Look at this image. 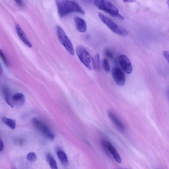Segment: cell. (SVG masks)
<instances>
[{"label":"cell","instance_id":"1","mask_svg":"<svg viewBox=\"0 0 169 169\" xmlns=\"http://www.w3.org/2000/svg\"><path fill=\"white\" fill-rule=\"evenodd\" d=\"M57 11L61 18L72 13H78L83 15L85 12L76 1L73 0H55Z\"/></svg>","mask_w":169,"mask_h":169},{"label":"cell","instance_id":"2","mask_svg":"<svg viewBox=\"0 0 169 169\" xmlns=\"http://www.w3.org/2000/svg\"><path fill=\"white\" fill-rule=\"evenodd\" d=\"M94 3L98 8L107 13L113 17L122 21L124 19L120 14L119 10L110 2L106 0H94Z\"/></svg>","mask_w":169,"mask_h":169},{"label":"cell","instance_id":"3","mask_svg":"<svg viewBox=\"0 0 169 169\" xmlns=\"http://www.w3.org/2000/svg\"><path fill=\"white\" fill-rule=\"evenodd\" d=\"M76 53L80 61L87 69L91 70H94V59L84 47L77 46Z\"/></svg>","mask_w":169,"mask_h":169},{"label":"cell","instance_id":"4","mask_svg":"<svg viewBox=\"0 0 169 169\" xmlns=\"http://www.w3.org/2000/svg\"><path fill=\"white\" fill-rule=\"evenodd\" d=\"M99 15L101 21L114 33L123 36L128 35V32L125 29L117 25L112 20L101 13H100Z\"/></svg>","mask_w":169,"mask_h":169},{"label":"cell","instance_id":"5","mask_svg":"<svg viewBox=\"0 0 169 169\" xmlns=\"http://www.w3.org/2000/svg\"><path fill=\"white\" fill-rule=\"evenodd\" d=\"M57 34L60 41L71 55L74 54L72 44L63 29L60 26L57 27Z\"/></svg>","mask_w":169,"mask_h":169},{"label":"cell","instance_id":"6","mask_svg":"<svg viewBox=\"0 0 169 169\" xmlns=\"http://www.w3.org/2000/svg\"><path fill=\"white\" fill-rule=\"evenodd\" d=\"M32 123L36 129L44 136L51 140H53L55 138V135L52 131L42 121L38 118H34L32 120Z\"/></svg>","mask_w":169,"mask_h":169},{"label":"cell","instance_id":"7","mask_svg":"<svg viewBox=\"0 0 169 169\" xmlns=\"http://www.w3.org/2000/svg\"><path fill=\"white\" fill-rule=\"evenodd\" d=\"M112 75L115 81L120 86L124 85L126 81V76L120 67H114L112 70Z\"/></svg>","mask_w":169,"mask_h":169},{"label":"cell","instance_id":"8","mask_svg":"<svg viewBox=\"0 0 169 169\" xmlns=\"http://www.w3.org/2000/svg\"><path fill=\"white\" fill-rule=\"evenodd\" d=\"M119 62L121 68L125 72L128 74L131 73L133 71V66L127 57L124 55H120Z\"/></svg>","mask_w":169,"mask_h":169},{"label":"cell","instance_id":"9","mask_svg":"<svg viewBox=\"0 0 169 169\" xmlns=\"http://www.w3.org/2000/svg\"><path fill=\"white\" fill-rule=\"evenodd\" d=\"M101 143L103 147L109 150L110 152L112 155L114 159L118 163L121 164V160L120 155L112 144L109 141L106 140L103 141Z\"/></svg>","mask_w":169,"mask_h":169},{"label":"cell","instance_id":"10","mask_svg":"<svg viewBox=\"0 0 169 169\" xmlns=\"http://www.w3.org/2000/svg\"><path fill=\"white\" fill-rule=\"evenodd\" d=\"M15 27L17 33L20 39L26 46L29 48H32V44L27 38L25 32L23 31L21 26L17 24L16 25Z\"/></svg>","mask_w":169,"mask_h":169},{"label":"cell","instance_id":"11","mask_svg":"<svg viewBox=\"0 0 169 169\" xmlns=\"http://www.w3.org/2000/svg\"><path fill=\"white\" fill-rule=\"evenodd\" d=\"M76 26L77 29L81 32L84 33L86 31L87 25L86 23L83 19L76 17L74 18Z\"/></svg>","mask_w":169,"mask_h":169},{"label":"cell","instance_id":"12","mask_svg":"<svg viewBox=\"0 0 169 169\" xmlns=\"http://www.w3.org/2000/svg\"><path fill=\"white\" fill-rule=\"evenodd\" d=\"M108 116L112 122L120 130L123 131L125 129V127L123 124L118 119L115 115L114 114L112 111H109L108 112Z\"/></svg>","mask_w":169,"mask_h":169},{"label":"cell","instance_id":"13","mask_svg":"<svg viewBox=\"0 0 169 169\" xmlns=\"http://www.w3.org/2000/svg\"><path fill=\"white\" fill-rule=\"evenodd\" d=\"M13 103L18 106H22L25 102V97L21 93H18L12 97Z\"/></svg>","mask_w":169,"mask_h":169},{"label":"cell","instance_id":"14","mask_svg":"<svg viewBox=\"0 0 169 169\" xmlns=\"http://www.w3.org/2000/svg\"><path fill=\"white\" fill-rule=\"evenodd\" d=\"M57 155L62 164L65 165L68 164V158L66 154L64 152L61 150H59L57 152Z\"/></svg>","mask_w":169,"mask_h":169},{"label":"cell","instance_id":"15","mask_svg":"<svg viewBox=\"0 0 169 169\" xmlns=\"http://www.w3.org/2000/svg\"><path fill=\"white\" fill-rule=\"evenodd\" d=\"M5 99L6 102L8 105L12 108L14 107V103H13L12 97H11L8 90L5 89L4 91Z\"/></svg>","mask_w":169,"mask_h":169},{"label":"cell","instance_id":"16","mask_svg":"<svg viewBox=\"0 0 169 169\" xmlns=\"http://www.w3.org/2000/svg\"><path fill=\"white\" fill-rule=\"evenodd\" d=\"M3 123L11 128L12 130H14L16 127V123L15 120L6 117L3 118L2 119Z\"/></svg>","mask_w":169,"mask_h":169},{"label":"cell","instance_id":"17","mask_svg":"<svg viewBox=\"0 0 169 169\" xmlns=\"http://www.w3.org/2000/svg\"><path fill=\"white\" fill-rule=\"evenodd\" d=\"M47 159L49 162L50 166L52 169H56L57 168V164L56 161L51 154H48L47 155Z\"/></svg>","mask_w":169,"mask_h":169},{"label":"cell","instance_id":"18","mask_svg":"<svg viewBox=\"0 0 169 169\" xmlns=\"http://www.w3.org/2000/svg\"><path fill=\"white\" fill-rule=\"evenodd\" d=\"M93 59L94 70L98 71L100 70V61L99 54V53L96 54Z\"/></svg>","mask_w":169,"mask_h":169},{"label":"cell","instance_id":"19","mask_svg":"<svg viewBox=\"0 0 169 169\" xmlns=\"http://www.w3.org/2000/svg\"><path fill=\"white\" fill-rule=\"evenodd\" d=\"M102 66L104 70L106 72H110V66L109 61L106 59H104L102 60Z\"/></svg>","mask_w":169,"mask_h":169},{"label":"cell","instance_id":"20","mask_svg":"<svg viewBox=\"0 0 169 169\" xmlns=\"http://www.w3.org/2000/svg\"><path fill=\"white\" fill-rule=\"evenodd\" d=\"M28 160L30 162H33L36 161V156L35 154L33 152L29 153L27 156Z\"/></svg>","mask_w":169,"mask_h":169},{"label":"cell","instance_id":"21","mask_svg":"<svg viewBox=\"0 0 169 169\" xmlns=\"http://www.w3.org/2000/svg\"><path fill=\"white\" fill-rule=\"evenodd\" d=\"M0 57L3 63H4L5 65L8 67V62L7 61V60L6 58V57L4 55V53H3L2 50L0 49Z\"/></svg>","mask_w":169,"mask_h":169},{"label":"cell","instance_id":"22","mask_svg":"<svg viewBox=\"0 0 169 169\" xmlns=\"http://www.w3.org/2000/svg\"><path fill=\"white\" fill-rule=\"evenodd\" d=\"M105 54L106 56L110 59H113L114 57V56L113 53L111 52L110 50L108 49L106 50L105 51Z\"/></svg>","mask_w":169,"mask_h":169},{"label":"cell","instance_id":"23","mask_svg":"<svg viewBox=\"0 0 169 169\" xmlns=\"http://www.w3.org/2000/svg\"><path fill=\"white\" fill-rule=\"evenodd\" d=\"M163 55L165 59L167 60V62H169V52L167 51H164L163 52Z\"/></svg>","mask_w":169,"mask_h":169},{"label":"cell","instance_id":"24","mask_svg":"<svg viewBox=\"0 0 169 169\" xmlns=\"http://www.w3.org/2000/svg\"><path fill=\"white\" fill-rule=\"evenodd\" d=\"M15 1L17 4L20 7H22L23 6V2L22 0H15Z\"/></svg>","mask_w":169,"mask_h":169},{"label":"cell","instance_id":"25","mask_svg":"<svg viewBox=\"0 0 169 169\" xmlns=\"http://www.w3.org/2000/svg\"><path fill=\"white\" fill-rule=\"evenodd\" d=\"M4 148V144L2 140L0 138V152L2 151Z\"/></svg>","mask_w":169,"mask_h":169},{"label":"cell","instance_id":"26","mask_svg":"<svg viewBox=\"0 0 169 169\" xmlns=\"http://www.w3.org/2000/svg\"><path fill=\"white\" fill-rule=\"evenodd\" d=\"M123 1L125 2L133 3L136 2V0H123Z\"/></svg>","mask_w":169,"mask_h":169},{"label":"cell","instance_id":"27","mask_svg":"<svg viewBox=\"0 0 169 169\" xmlns=\"http://www.w3.org/2000/svg\"><path fill=\"white\" fill-rule=\"evenodd\" d=\"M2 67L1 66V64H0V75H1V74H2Z\"/></svg>","mask_w":169,"mask_h":169}]
</instances>
